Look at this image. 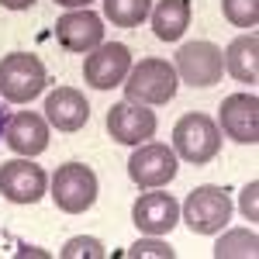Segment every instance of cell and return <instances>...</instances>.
<instances>
[{"label": "cell", "instance_id": "obj_10", "mask_svg": "<svg viewBox=\"0 0 259 259\" xmlns=\"http://www.w3.org/2000/svg\"><path fill=\"white\" fill-rule=\"evenodd\" d=\"M218 128L239 145H256L259 142V100L256 94H232L221 100Z\"/></svg>", "mask_w": 259, "mask_h": 259}, {"label": "cell", "instance_id": "obj_11", "mask_svg": "<svg viewBox=\"0 0 259 259\" xmlns=\"http://www.w3.org/2000/svg\"><path fill=\"white\" fill-rule=\"evenodd\" d=\"M156 114L145 107V104H135V100H121L107 111V132L111 139L121 142V145H142L156 135Z\"/></svg>", "mask_w": 259, "mask_h": 259}, {"label": "cell", "instance_id": "obj_8", "mask_svg": "<svg viewBox=\"0 0 259 259\" xmlns=\"http://www.w3.org/2000/svg\"><path fill=\"white\" fill-rule=\"evenodd\" d=\"M128 69H132L128 45H121V41H100L97 49L87 56V62H83V80L90 83L94 90H111V87L124 83Z\"/></svg>", "mask_w": 259, "mask_h": 259}, {"label": "cell", "instance_id": "obj_26", "mask_svg": "<svg viewBox=\"0 0 259 259\" xmlns=\"http://www.w3.org/2000/svg\"><path fill=\"white\" fill-rule=\"evenodd\" d=\"M0 135H4V121H0Z\"/></svg>", "mask_w": 259, "mask_h": 259}, {"label": "cell", "instance_id": "obj_4", "mask_svg": "<svg viewBox=\"0 0 259 259\" xmlns=\"http://www.w3.org/2000/svg\"><path fill=\"white\" fill-rule=\"evenodd\" d=\"M232 218V200L221 187H197L183 200V221L197 235H218Z\"/></svg>", "mask_w": 259, "mask_h": 259}, {"label": "cell", "instance_id": "obj_14", "mask_svg": "<svg viewBox=\"0 0 259 259\" xmlns=\"http://www.w3.org/2000/svg\"><path fill=\"white\" fill-rule=\"evenodd\" d=\"M4 142L18 156H41L49 149V121L35 111H18L14 118L4 124Z\"/></svg>", "mask_w": 259, "mask_h": 259}, {"label": "cell", "instance_id": "obj_6", "mask_svg": "<svg viewBox=\"0 0 259 259\" xmlns=\"http://www.w3.org/2000/svg\"><path fill=\"white\" fill-rule=\"evenodd\" d=\"M177 152L169 145L159 142H142L135 145L132 159H128V177L135 180V187L152 190V187H166L169 180L177 177Z\"/></svg>", "mask_w": 259, "mask_h": 259}, {"label": "cell", "instance_id": "obj_3", "mask_svg": "<svg viewBox=\"0 0 259 259\" xmlns=\"http://www.w3.org/2000/svg\"><path fill=\"white\" fill-rule=\"evenodd\" d=\"M173 149L180 159L204 166L221 152V128L207 114H183L173 128Z\"/></svg>", "mask_w": 259, "mask_h": 259}, {"label": "cell", "instance_id": "obj_5", "mask_svg": "<svg viewBox=\"0 0 259 259\" xmlns=\"http://www.w3.org/2000/svg\"><path fill=\"white\" fill-rule=\"evenodd\" d=\"M52 200L66 214H83L97 200V177L83 162H66L52 177Z\"/></svg>", "mask_w": 259, "mask_h": 259}, {"label": "cell", "instance_id": "obj_22", "mask_svg": "<svg viewBox=\"0 0 259 259\" xmlns=\"http://www.w3.org/2000/svg\"><path fill=\"white\" fill-rule=\"evenodd\" d=\"M124 256H132V259H139V256H159V259H173L177 252H173V249H169L166 242H159L156 235H152V239H139L135 245H132V249H128V252H124Z\"/></svg>", "mask_w": 259, "mask_h": 259}, {"label": "cell", "instance_id": "obj_16", "mask_svg": "<svg viewBox=\"0 0 259 259\" xmlns=\"http://www.w3.org/2000/svg\"><path fill=\"white\" fill-rule=\"evenodd\" d=\"M225 69L239 83H256L259 80V38H256V31L239 35V38L225 49Z\"/></svg>", "mask_w": 259, "mask_h": 259}, {"label": "cell", "instance_id": "obj_15", "mask_svg": "<svg viewBox=\"0 0 259 259\" xmlns=\"http://www.w3.org/2000/svg\"><path fill=\"white\" fill-rule=\"evenodd\" d=\"M45 121L56 124L59 132H80L83 124L90 121V104L80 90L73 87H56L45 97Z\"/></svg>", "mask_w": 259, "mask_h": 259}, {"label": "cell", "instance_id": "obj_1", "mask_svg": "<svg viewBox=\"0 0 259 259\" xmlns=\"http://www.w3.org/2000/svg\"><path fill=\"white\" fill-rule=\"evenodd\" d=\"M177 69L173 62L166 59H139V66L128 69L124 76V97L135 100V104H149V107H159V104H169L173 94H177Z\"/></svg>", "mask_w": 259, "mask_h": 259}, {"label": "cell", "instance_id": "obj_19", "mask_svg": "<svg viewBox=\"0 0 259 259\" xmlns=\"http://www.w3.org/2000/svg\"><path fill=\"white\" fill-rule=\"evenodd\" d=\"M256 252H259V239H256V232H249V228L228 232V235H221L218 245H214V256H218V259H228V256H256Z\"/></svg>", "mask_w": 259, "mask_h": 259}, {"label": "cell", "instance_id": "obj_23", "mask_svg": "<svg viewBox=\"0 0 259 259\" xmlns=\"http://www.w3.org/2000/svg\"><path fill=\"white\" fill-rule=\"evenodd\" d=\"M256 194H259V183H249V187L242 190V214H245L249 221L259 218V211H256Z\"/></svg>", "mask_w": 259, "mask_h": 259}, {"label": "cell", "instance_id": "obj_20", "mask_svg": "<svg viewBox=\"0 0 259 259\" xmlns=\"http://www.w3.org/2000/svg\"><path fill=\"white\" fill-rule=\"evenodd\" d=\"M225 18L235 28H256L259 21V0H221Z\"/></svg>", "mask_w": 259, "mask_h": 259}, {"label": "cell", "instance_id": "obj_7", "mask_svg": "<svg viewBox=\"0 0 259 259\" xmlns=\"http://www.w3.org/2000/svg\"><path fill=\"white\" fill-rule=\"evenodd\" d=\"M177 76L187 87H214L225 73V56H221L218 45L211 41H187L183 49L177 52Z\"/></svg>", "mask_w": 259, "mask_h": 259}, {"label": "cell", "instance_id": "obj_24", "mask_svg": "<svg viewBox=\"0 0 259 259\" xmlns=\"http://www.w3.org/2000/svg\"><path fill=\"white\" fill-rule=\"evenodd\" d=\"M35 0H0V7H7V11H28Z\"/></svg>", "mask_w": 259, "mask_h": 259}, {"label": "cell", "instance_id": "obj_12", "mask_svg": "<svg viewBox=\"0 0 259 259\" xmlns=\"http://www.w3.org/2000/svg\"><path fill=\"white\" fill-rule=\"evenodd\" d=\"M132 221L145 235H169L180 221V204L173 194H159L156 187L149 194H142L132 207Z\"/></svg>", "mask_w": 259, "mask_h": 259}, {"label": "cell", "instance_id": "obj_9", "mask_svg": "<svg viewBox=\"0 0 259 259\" xmlns=\"http://www.w3.org/2000/svg\"><path fill=\"white\" fill-rule=\"evenodd\" d=\"M45 190H49V177L28 156L0 162V194L11 204H35L45 197Z\"/></svg>", "mask_w": 259, "mask_h": 259}, {"label": "cell", "instance_id": "obj_17", "mask_svg": "<svg viewBox=\"0 0 259 259\" xmlns=\"http://www.w3.org/2000/svg\"><path fill=\"white\" fill-rule=\"evenodd\" d=\"M149 18L159 41H177L190 28V0H159L149 11Z\"/></svg>", "mask_w": 259, "mask_h": 259}, {"label": "cell", "instance_id": "obj_21", "mask_svg": "<svg viewBox=\"0 0 259 259\" xmlns=\"http://www.w3.org/2000/svg\"><path fill=\"white\" fill-rule=\"evenodd\" d=\"M76 256H90V259H104L107 252H104V245H100L97 239H69L66 245H62V259H76Z\"/></svg>", "mask_w": 259, "mask_h": 259}, {"label": "cell", "instance_id": "obj_25", "mask_svg": "<svg viewBox=\"0 0 259 259\" xmlns=\"http://www.w3.org/2000/svg\"><path fill=\"white\" fill-rule=\"evenodd\" d=\"M59 7H69V11H76V7H87L90 0H56Z\"/></svg>", "mask_w": 259, "mask_h": 259}, {"label": "cell", "instance_id": "obj_2", "mask_svg": "<svg viewBox=\"0 0 259 259\" xmlns=\"http://www.w3.org/2000/svg\"><path fill=\"white\" fill-rule=\"evenodd\" d=\"M45 66L31 52H11L0 59V97L11 104H28L45 90Z\"/></svg>", "mask_w": 259, "mask_h": 259}, {"label": "cell", "instance_id": "obj_13", "mask_svg": "<svg viewBox=\"0 0 259 259\" xmlns=\"http://www.w3.org/2000/svg\"><path fill=\"white\" fill-rule=\"evenodd\" d=\"M56 38H59L62 49L87 56V52H94L100 41H104V21L94 11L76 7V11H69V14H62L56 21Z\"/></svg>", "mask_w": 259, "mask_h": 259}, {"label": "cell", "instance_id": "obj_18", "mask_svg": "<svg viewBox=\"0 0 259 259\" xmlns=\"http://www.w3.org/2000/svg\"><path fill=\"white\" fill-rule=\"evenodd\" d=\"M152 0H104V18L118 28H139L149 18Z\"/></svg>", "mask_w": 259, "mask_h": 259}]
</instances>
